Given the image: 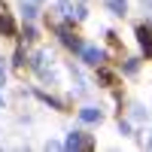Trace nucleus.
<instances>
[{
  "mask_svg": "<svg viewBox=\"0 0 152 152\" xmlns=\"http://www.w3.org/2000/svg\"><path fill=\"white\" fill-rule=\"evenodd\" d=\"M58 37H61V43H64L67 49H73V52H82V40H79V34H76V28L67 21V24H58Z\"/></svg>",
  "mask_w": 152,
  "mask_h": 152,
  "instance_id": "f257e3e1",
  "label": "nucleus"
},
{
  "mask_svg": "<svg viewBox=\"0 0 152 152\" xmlns=\"http://www.w3.org/2000/svg\"><path fill=\"white\" fill-rule=\"evenodd\" d=\"M0 37H6V40H15L18 37V28H15V21H12V12L0 3Z\"/></svg>",
  "mask_w": 152,
  "mask_h": 152,
  "instance_id": "f03ea898",
  "label": "nucleus"
},
{
  "mask_svg": "<svg viewBox=\"0 0 152 152\" xmlns=\"http://www.w3.org/2000/svg\"><path fill=\"white\" fill-rule=\"evenodd\" d=\"M137 43H140L143 55L152 58V28H149V24H137Z\"/></svg>",
  "mask_w": 152,
  "mask_h": 152,
  "instance_id": "7ed1b4c3",
  "label": "nucleus"
},
{
  "mask_svg": "<svg viewBox=\"0 0 152 152\" xmlns=\"http://www.w3.org/2000/svg\"><path fill=\"white\" fill-rule=\"evenodd\" d=\"M91 146H94L91 137L82 134V131H73V134L67 137V149H91Z\"/></svg>",
  "mask_w": 152,
  "mask_h": 152,
  "instance_id": "20e7f679",
  "label": "nucleus"
},
{
  "mask_svg": "<svg viewBox=\"0 0 152 152\" xmlns=\"http://www.w3.org/2000/svg\"><path fill=\"white\" fill-rule=\"evenodd\" d=\"M82 55H85V61H88V64H97V61L104 58V55L97 52V49H85V46H82Z\"/></svg>",
  "mask_w": 152,
  "mask_h": 152,
  "instance_id": "39448f33",
  "label": "nucleus"
},
{
  "mask_svg": "<svg viewBox=\"0 0 152 152\" xmlns=\"http://www.w3.org/2000/svg\"><path fill=\"white\" fill-rule=\"evenodd\" d=\"M82 122H100V110H82Z\"/></svg>",
  "mask_w": 152,
  "mask_h": 152,
  "instance_id": "423d86ee",
  "label": "nucleus"
}]
</instances>
